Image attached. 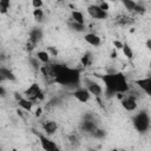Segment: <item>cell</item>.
<instances>
[{
    "label": "cell",
    "instance_id": "cell-22",
    "mask_svg": "<svg viewBox=\"0 0 151 151\" xmlns=\"http://www.w3.org/2000/svg\"><path fill=\"white\" fill-rule=\"evenodd\" d=\"M11 4L8 0H0V13L1 14H6L8 12V8H9Z\"/></svg>",
    "mask_w": 151,
    "mask_h": 151
},
{
    "label": "cell",
    "instance_id": "cell-32",
    "mask_svg": "<svg viewBox=\"0 0 151 151\" xmlns=\"http://www.w3.org/2000/svg\"><path fill=\"white\" fill-rule=\"evenodd\" d=\"M98 6L100 7V9H103V11H105V12H107V11L110 9V6H109V4H107L106 1H101V2H99Z\"/></svg>",
    "mask_w": 151,
    "mask_h": 151
},
{
    "label": "cell",
    "instance_id": "cell-35",
    "mask_svg": "<svg viewBox=\"0 0 151 151\" xmlns=\"http://www.w3.org/2000/svg\"><path fill=\"white\" fill-rule=\"evenodd\" d=\"M111 58H113V59H116L117 58V51L113 48L112 50V52H111Z\"/></svg>",
    "mask_w": 151,
    "mask_h": 151
},
{
    "label": "cell",
    "instance_id": "cell-38",
    "mask_svg": "<svg viewBox=\"0 0 151 151\" xmlns=\"http://www.w3.org/2000/svg\"><path fill=\"white\" fill-rule=\"evenodd\" d=\"M4 81H5V79H4V78L0 76V83H4Z\"/></svg>",
    "mask_w": 151,
    "mask_h": 151
},
{
    "label": "cell",
    "instance_id": "cell-10",
    "mask_svg": "<svg viewBox=\"0 0 151 151\" xmlns=\"http://www.w3.org/2000/svg\"><path fill=\"white\" fill-rule=\"evenodd\" d=\"M134 84L142 91H144L146 96H151V78L150 77H146V78H143V79H136Z\"/></svg>",
    "mask_w": 151,
    "mask_h": 151
},
{
    "label": "cell",
    "instance_id": "cell-7",
    "mask_svg": "<svg viewBox=\"0 0 151 151\" xmlns=\"http://www.w3.org/2000/svg\"><path fill=\"white\" fill-rule=\"evenodd\" d=\"M87 13H88V15H90L91 18L98 19V20H104V19H106L107 15H109L107 12L100 9V7H99L98 5H96V4L90 5V6L87 7Z\"/></svg>",
    "mask_w": 151,
    "mask_h": 151
},
{
    "label": "cell",
    "instance_id": "cell-29",
    "mask_svg": "<svg viewBox=\"0 0 151 151\" xmlns=\"http://www.w3.org/2000/svg\"><path fill=\"white\" fill-rule=\"evenodd\" d=\"M133 12H136V13H144L145 12V7L140 4V2H137L136 4V7H134V9H133Z\"/></svg>",
    "mask_w": 151,
    "mask_h": 151
},
{
    "label": "cell",
    "instance_id": "cell-1",
    "mask_svg": "<svg viewBox=\"0 0 151 151\" xmlns=\"http://www.w3.org/2000/svg\"><path fill=\"white\" fill-rule=\"evenodd\" d=\"M51 67L54 83L70 87H78L80 85L81 72L79 68L68 67L63 64H51Z\"/></svg>",
    "mask_w": 151,
    "mask_h": 151
},
{
    "label": "cell",
    "instance_id": "cell-13",
    "mask_svg": "<svg viewBox=\"0 0 151 151\" xmlns=\"http://www.w3.org/2000/svg\"><path fill=\"white\" fill-rule=\"evenodd\" d=\"M84 39L87 44H90L91 46H94V47H98L101 44V38L99 35H97L96 33H86L84 35Z\"/></svg>",
    "mask_w": 151,
    "mask_h": 151
},
{
    "label": "cell",
    "instance_id": "cell-24",
    "mask_svg": "<svg viewBox=\"0 0 151 151\" xmlns=\"http://www.w3.org/2000/svg\"><path fill=\"white\" fill-rule=\"evenodd\" d=\"M131 21H132V19L129 18V17H126V15H119L117 18V22L119 25H126V24H130Z\"/></svg>",
    "mask_w": 151,
    "mask_h": 151
},
{
    "label": "cell",
    "instance_id": "cell-11",
    "mask_svg": "<svg viewBox=\"0 0 151 151\" xmlns=\"http://www.w3.org/2000/svg\"><path fill=\"white\" fill-rule=\"evenodd\" d=\"M72 96L80 103H86L88 101V99L91 98V94L88 93V91L85 87H78L77 90H74L72 92Z\"/></svg>",
    "mask_w": 151,
    "mask_h": 151
},
{
    "label": "cell",
    "instance_id": "cell-41",
    "mask_svg": "<svg viewBox=\"0 0 151 151\" xmlns=\"http://www.w3.org/2000/svg\"><path fill=\"white\" fill-rule=\"evenodd\" d=\"M0 151H1V149H0Z\"/></svg>",
    "mask_w": 151,
    "mask_h": 151
},
{
    "label": "cell",
    "instance_id": "cell-34",
    "mask_svg": "<svg viewBox=\"0 0 151 151\" xmlns=\"http://www.w3.org/2000/svg\"><path fill=\"white\" fill-rule=\"evenodd\" d=\"M6 94H7L6 88H5L4 86H1V85H0V98H5V97H6Z\"/></svg>",
    "mask_w": 151,
    "mask_h": 151
},
{
    "label": "cell",
    "instance_id": "cell-15",
    "mask_svg": "<svg viewBox=\"0 0 151 151\" xmlns=\"http://www.w3.org/2000/svg\"><path fill=\"white\" fill-rule=\"evenodd\" d=\"M0 76L5 79V81L6 80H9V81H15L17 80L15 74L9 68H7L5 66H0Z\"/></svg>",
    "mask_w": 151,
    "mask_h": 151
},
{
    "label": "cell",
    "instance_id": "cell-18",
    "mask_svg": "<svg viewBox=\"0 0 151 151\" xmlns=\"http://www.w3.org/2000/svg\"><path fill=\"white\" fill-rule=\"evenodd\" d=\"M18 104H19V106H20L21 109H24L25 111H31L32 107H33V103H32L31 100L24 98V97H22L20 100H18Z\"/></svg>",
    "mask_w": 151,
    "mask_h": 151
},
{
    "label": "cell",
    "instance_id": "cell-27",
    "mask_svg": "<svg viewBox=\"0 0 151 151\" xmlns=\"http://www.w3.org/2000/svg\"><path fill=\"white\" fill-rule=\"evenodd\" d=\"M92 136L96 137V138H99V139H100V138H104V137H105V131H104V130H100V129L97 127V129L93 131Z\"/></svg>",
    "mask_w": 151,
    "mask_h": 151
},
{
    "label": "cell",
    "instance_id": "cell-40",
    "mask_svg": "<svg viewBox=\"0 0 151 151\" xmlns=\"http://www.w3.org/2000/svg\"><path fill=\"white\" fill-rule=\"evenodd\" d=\"M12 151H17V149H13V150H12Z\"/></svg>",
    "mask_w": 151,
    "mask_h": 151
},
{
    "label": "cell",
    "instance_id": "cell-39",
    "mask_svg": "<svg viewBox=\"0 0 151 151\" xmlns=\"http://www.w3.org/2000/svg\"><path fill=\"white\" fill-rule=\"evenodd\" d=\"M111 151H125V150H118V149H113V150H111Z\"/></svg>",
    "mask_w": 151,
    "mask_h": 151
},
{
    "label": "cell",
    "instance_id": "cell-8",
    "mask_svg": "<svg viewBox=\"0 0 151 151\" xmlns=\"http://www.w3.org/2000/svg\"><path fill=\"white\" fill-rule=\"evenodd\" d=\"M120 104H122V106H123L126 111H129V112L134 111V110L137 109V106H138V104H137V98H136V96H132V94H129V96H126V97H123Z\"/></svg>",
    "mask_w": 151,
    "mask_h": 151
},
{
    "label": "cell",
    "instance_id": "cell-17",
    "mask_svg": "<svg viewBox=\"0 0 151 151\" xmlns=\"http://www.w3.org/2000/svg\"><path fill=\"white\" fill-rule=\"evenodd\" d=\"M35 58H37L40 63H42V64H50V59H51V58H50V54H48L46 51H38Z\"/></svg>",
    "mask_w": 151,
    "mask_h": 151
},
{
    "label": "cell",
    "instance_id": "cell-31",
    "mask_svg": "<svg viewBox=\"0 0 151 151\" xmlns=\"http://www.w3.org/2000/svg\"><path fill=\"white\" fill-rule=\"evenodd\" d=\"M42 5H44V2H42L41 0H33V1H32V6H33V8H34V9L41 8V7H42Z\"/></svg>",
    "mask_w": 151,
    "mask_h": 151
},
{
    "label": "cell",
    "instance_id": "cell-9",
    "mask_svg": "<svg viewBox=\"0 0 151 151\" xmlns=\"http://www.w3.org/2000/svg\"><path fill=\"white\" fill-rule=\"evenodd\" d=\"M80 129L84 131V132H87V133H93V131L97 129V124L94 122V119L92 118V116H86L85 119L81 122L80 124Z\"/></svg>",
    "mask_w": 151,
    "mask_h": 151
},
{
    "label": "cell",
    "instance_id": "cell-25",
    "mask_svg": "<svg viewBox=\"0 0 151 151\" xmlns=\"http://www.w3.org/2000/svg\"><path fill=\"white\" fill-rule=\"evenodd\" d=\"M25 47H26V51H27V52H32V51L35 50L37 44H35L33 40H31V39L28 38V39L26 40V45H25Z\"/></svg>",
    "mask_w": 151,
    "mask_h": 151
},
{
    "label": "cell",
    "instance_id": "cell-12",
    "mask_svg": "<svg viewBox=\"0 0 151 151\" xmlns=\"http://www.w3.org/2000/svg\"><path fill=\"white\" fill-rule=\"evenodd\" d=\"M41 127L46 133V136H51L58 130V123L52 119H46L41 123Z\"/></svg>",
    "mask_w": 151,
    "mask_h": 151
},
{
    "label": "cell",
    "instance_id": "cell-21",
    "mask_svg": "<svg viewBox=\"0 0 151 151\" xmlns=\"http://www.w3.org/2000/svg\"><path fill=\"white\" fill-rule=\"evenodd\" d=\"M32 14H33V18H34L35 21H38V22H41L42 21V19H44V11L41 8L33 9V13Z\"/></svg>",
    "mask_w": 151,
    "mask_h": 151
},
{
    "label": "cell",
    "instance_id": "cell-28",
    "mask_svg": "<svg viewBox=\"0 0 151 151\" xmlns=\"http://www.w3.org/2000/svg\"><path fill=\"white\" fill-rule=\"evenodd\" d=\"M29 63H31V65L33 66V68H35V70H39L40 68V61L37 59V58H31L29 59Z\"/></svg>",
    "mask_w": 151,
    "mask_h": 151
},
{
    "label": "cell",
    "instance_id": "cell-20",
    "mask_svg": "<svg viewBox=\"0 0 151 151\" xmlns=\"http://www.w3.org/2000/svg\"><path fill=\"white\" fill-rule=\"evenodd\" d=\"M122 51H123V54H124L127 59H132V58H133V51H132V48L130 47V45H129L126 41L123 42Z\"/></svg>",
    "mask_w": 151,
    "mask_h": 151
},
{
    "label": "cell",
    "instance_id": "cell-14",
    "mask_svg": "<svg viewBox=\"0 0 151 151\" xmlns=\"http://www.w3.org/2000/svg\"><path fill=\"white\" fill-rule=\"evenodd\" d=\"M42 37H44V33H42V29L40 27H33L29 31V33H28V38L31 40H33L35 44H38L39 41H41Z\"/></svg>",
    "mask_w": 151,
    "mask_h": 151
},
{
    "label": "cell",
    "instance_id": "cell-33",
    "mask_svg": "<svg viewBox=\"0 0 151 151\" xmlns=\"http://www.w3.org/2000/svg\"><path fill=\"white\" fill-rule=\"evenodd\" d=\"M113 47H114L116 51H117V50H122V47H123V42L119 41V40H113Z\"/></svg>",
    "mask_w": 151,
    "mask_h": 151
},
{
    "label": "cell",
    "instance_id": "cell-3",
    "mask_svg": "<svg viewBox=\"0 0 151 151\" xmlns=\"http://www.w3.org/2000/svg\"><path fill=\"white\" fill-rule=\"evenodd\" d=\"M132 123L134 129L139 133H146L150 130V114L146 110L139 111L136 116L132 118Z\"/></svg>",
    "mask_w": 151,
    "mask_h": 151
},
{
    "label": "cell",
    "instance_id": "cell-16",
    "mask_svg": "<svg viewBox=\"0 0 151 151\" xmlns=\"http://www.w3.org/2000/svg\"><path fill=\"white\" fill-rule=\"evenodd\" d=\"M71 20L77 22V24H80V25H85V19H84V14L83 12L80 11H77V9H73L72 13H71Z\"/></svg>",
    "mask_w": 151,
    "mask_h": 151
},
{
    "label": "cell",
    "instance_id": "cell-23",
    "mask_svg": "<svg viewBox=\"0 0 151 151\" xmlns=\"http://www.w3.org/2000/svg\"><path fill=\"white\" fill-rule=\"evenodd\" d=\"M136 1H133V0H123V5L125 6V8L127 9V11H130V12H133V9H134V7H136Z\"/></svg>",
    "mask_w": 151,
    "mask_h": 151
},
{
    "label": "cell",
    "instance_id": "cell-6",
    "mask_svg": "<svg viewBox=\"0 0 151 151\" xmlns=\"http://www.w3.org/2000/svg\"><path fill=\"white\" fill-rule=\"evenodd\" d=\"M84 84H85V88L88 91V93L91 96H94L97 98H99L101 94H103V87L100 84L91 80V79H85L84 80Z\"/></svg>",
    "mask_w": 151,
    "mask_h": 151
},
{
    "label": "cell",
    "instance_id": "cell-19",
    "mask_svg": "<svg viewBox=\"0 0 151 151\" xmlns=\"http://www.w3.org/2000/svg\"><path fill=\"white\" fill-rule=\"evenodd\" d=\"M68 27H70L72 31H74V32H78V33L85 32V29H86V26H85V25H80V24H77V22H74V21H72V20L68 22Z\"/></svg>",
    "mask_w": 151,
    "mask_h": 151
},
{
    "label": "cell",
    "instance_id": "cell-2",
    "mask_svg": "<svg viewBox=\"0 0 151 151\" xmlns=\"http://www.w3.org/2000/svg\"><path fill=\"white\" fill-rule=\"evenodd\" d=\"M104 86H105V96L112 97L116 94H125L130 91V84L126 77L122 72H111L100 76Z\"/></svg>",
    "mask_w": 151,
    "mask_h": 151
},
{
    "label": "cell",
    "instance_id": "cell-26",
    "mask_svg": "<svg viewBox=\"0 0 151 151\" xmlns=\"http://www.w3.org/2000/svg\"><path fill=\"white\" fill-rule=\"evenodd\" d=\"M80 63H81V65H83L84 67L88 66V65L91 64V54H90V53L84 54V55L81 57V59H80Z\"/></svg>",
    "mask_w": 151,
    "mask_h": 151
},
{
    "label": "cell",
    "instance_id": "cell-30",
    "mask_svg": "<svg viewBox=\"0 0 151 151\" xmlns=\"http://www.w3.org/2000/svg\"><path fill=\"white\" fill-rule=\"evenodd\" d=\"M48 54H50V57L52 55V57H57L58 55V50L57 48H54L53 46H50V47H47V51H46Z\"/></svg>",
    "mask_w": 151,
    "mask_h": 151
},
{
    "label": "cell",
    "instance_id": "cell-5",
    "mask_svg": "<svg viewBox=\"0 0 151 151\" xmlns=\"http://www.w3.org/2000/svg\"><path fill=\"white\" fill-rule=\"evenodd\" d=\"M37 136L39 138L40 145H41V147H42L44 151H61L59 149V146L52 139L48 138V136L42 134V133H38V132H37Z\"/></svg>",
    "mask_w": 151,
    "mask_h": 151
},
{
    "label": "cell",
    "instance_id": "cell-37",
    "mask_svg": "<svg viewBox=\"0 0 151 151\" xmlns=\"http://www.w3.org/2000/svg\"><path fill=\"white\" fill-rule=\"evenodd\" d=\"M40 114H41V107H38V109H37V111H35V116H37V117H39Z\"/></svg>",
    "mask_w": 151,
    "mask_h": 151
},
{
    "label": "cell",
    "instance_id": "cell-36",
    "mask_svg": "<svg viewBox=\"0 0 151 151\" xmlns=\"http://www.w3.org/2000/svg\"><path fill=\"white\" fill-rule=\"evenodd\" d=\"M146 48L147 50H151V39H147L146 40Z\"/></svg>",
    "mask_w": 151,
    "mask_h": 151
},
{
    "label": "cell",
    "instance_id": "cell-4",
    "mask_svg": "<svg viewBox=\"0 0 151 151\" xmlns=\"http://www.w3.org/2000/svg\"><path fill=\"white\" fill-rule=\"evenodd\" d=\"M24 94H25V98L28 99V100H31L32 103L35 101V100H44V98H45L44 92H42V90H41V87L39 86L38 83H33L24 92Z\"/></svg>",
    "mask_w": 151,
    "mask_h": 151
}]
</instances>
